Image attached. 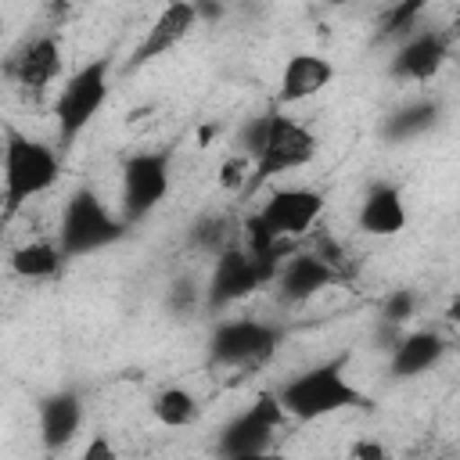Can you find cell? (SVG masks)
<instances>
[{
  "label": "cell",
  "mask_w": 460,
  "mask_h": 460,
  "mask_svg": "<svg viewBox=\"0 0 460 460\" xmlns=\"http://www.w3.org/2000/svg\"><path fill=\"white\" fill-rule=\"evenodd\" d=\"M277 399L284 406V413L291 420H323L334 413H349V410H370V399L349 381L345 374V356L305 367L302 374L288 377L277 388Z\"/></svg>",
  "instance_id": "1"
},
{
  "label": "cell",
  "mask_w": 460,
  "mask_h": 460,
  "mask_svg": "<svg viewBox=\"0 0 460 460\" xmlns=\"http://www.w3.org/2000/svg\"><path fill=\"white\" fill-rule=\"evenodd\" d=\"M58 176H61V155L50 144L14 126L4 129V216L7 219L32 198L47 194L58 183Z\"/></svg>",
  "instance_id": "2"
},
{
  "label": "cell",
  "mask_w": 460,
  "mask_h": 460,
  "mask_svg": "<svg viewBox=\"0 0 460 460\" xmlns=\"http://www.w3.org/2000/svg\"><path fill=\"white\" fill-rule=\"evenodd\" d=\"M129 230V223L122 219V212H111L108 201L93 190V187H79L68 194L61 219H58V244L68 259H83L93 255L115 241H122Z\"/></svg>",
  "instance_id": "3"
},
{
  "label": "cell",
  "mask_w": 460,
  "mask_h": 460,
  "mask_svg": "<svg viewBox=\"0 0 460 460\" xmlns=\"http://www.w3.org/2000/svg\"><path fill=\"white\" fill-rule=\"evenodd\" d=\"M316 151H320V140H316L295 115H284L280 108L266 111L262 140H259V151H255V158H252V176H248L244 194L259 190V187L270 183L273 176L305 169V165L316 158Z\"/></svg>",
  "instance_id": "4"
},
{
  "label": "cell",
  "mask_w": 460,
  "mask_h": 460,
  "mask_svg": "<svg viewBox=\"0 0 460 460\" xmlns=\"http://www.w3.org/2000/svg\"><path fill=\"white\" fill-rule=\"evenodd\" d=\"M111 90V61L108 58H93L86 65H79L58 90L54 97V126H58V140L61 147H72L75 137L97 119V111L104 108Z\"/></svg>",
  "instance_id": "5"
},
{
  "label": "cell",
  "mask_w": 460,
  "mask_h": 460,
  "mask_svg": "<svg viewBox=\"0 0 460 460\" xmlns=\"http://www.w3.org/2000/svg\"><path fill=\"white\" fill-rule=\"evenodd\" d=\"M277 270H280L277 259H262V255L248 252L244 244H226V248L216 255L212 277H208V284H205V302H208V309H226V305L244 302V298L255 295L259 288L273 284Z\"/></svg>",
  "instance_id": "6"
},
{
  "label": "cell",
  "mask_w": 460,
  "mask_h": 460,
  "mask_svg": "<svg viewBox=\"0 0 460 460\" xmlns=\"http://www.w3.org/2000/svg\"><path fill=\"white\" fill-rule=\"evenodd\" d=\"M280 349V327L266 320H219L208 334V363L223 370L266 367Z\"/></svg>",
  "instance_id": "7"
},
{
  "label": "cell",
  "mask_w": 460,
  "mask_h": 460,
  "mask_svg": "<svg viewBox=\"0 0 460 460\" xmlns=\"http://www.w3.org/2000/svg\"><path fill=\"white\" fill-rule=\"evenodd\" d=\"M172 183V155L169 151H137L122 162V190H119V212L122 219L144 223L169 194Z\"/></svg>",
  "instance_id": "8"
},
{
  "label": "cell",
  "mask_w": 460,
  "mask_h": 460,
  "mask_svg": "<svg viewBox=\"0 0 460 460\" xmlns=\"http://www.w3.org/2000/svg\"><path fill=\"white\" fill-rule=\"evenodd\" d=\"M288 420L277 392H262L259 399H252V406H244L241 413H234L219 435H216V453L223 460L234 456H248V453H270L273 438L280 431V424Z\"/></svg>",
  "instance_id": "9"
},
{
  "label": "cell",
  "mask_w": 460,
  "mask_h": 460,
  "mask_svg": "<svg viewBox=\"0 0 460 460\" xmlns=\"http://www.w3.org/2000/svg\"><path fill=\"white\" fill-rule=\"evenodd\" d=\"M334 280H338V270L320 252H291L280 262L273 288L288 305H302V302L316 298L323 288H331Z\"/></svg>",
  "instance_id": "10"
},
{
  "label": "cell",
  "mask_w": 460,
  "mask_h": 460,
  "mask_svg": "<svg viewBox=\"0 0 460 460\" xmlns=\"http://www.w3.org/2000/svg\"><path fill=\"white\" fill-rule=\"evenodd\" d=\"M446 58H449V40L438 29H417L399 43L388 72L402 83H428L442 72Z\"/></svg>",
  "instance_id": "11"
},
{
  "label": "cell",
  "mask_w": 460,
  "mask_h": 460,
  "mask_svg": "<svg viewBox=\"0 0 460 460\" xmlns=\"http://www.w3.org/2000/svg\"><path fill=\"white\" fill-rule=\"evenodd\" d=\"M198 18H201V7H194V4H183V0L165 4L155 14V22L144 29L140 43L133 47V65H147V61L176 50L190 36V29L198 25Z\"/></svg>",
  "instance_id": "12"
},
{
  "label": "cell",
  "mask_w": 460,
  "mask_h": 460,
  "mask_svg": "<svg viewBox=\"0 0 460 460\" xmlns=\"http://www.w3.org/2000/svg\"><path fill=\"white\" fill-rule=\"evenodd\" d=\"M65 54H61V40L58 36H32L29 43H22V50L7 61V75L22 86V90H47L58 75H61Z\"/></svg>",
  "instance_id": "13"
},
{
  "label": "cell",
  "mask_w": 460,
  "mask_h": 460,
  "mask_svg": "<svg viewBox=\"0 0 460 460\" xmlns=\"http://www.w3.org/2000/svg\"><path fill=\"white\" fill-rule=\"evenodd\" d=\"M334 83V65L323 58V54H313V50H298L284 61L280 68V83H277V108H291V104H302L316 93H323L327 86Z\"/></svg>",
  "instance_id": "14"
},
{
  "label": "cell",
  "mask_w": 460,
  "mask_h": 460,
  "mask_svg": "<svg viewBox=\"0 0 460 460\" xmlns=\"http://www.w3.org/2000/svg\"><path fill=\"white\" fill-rule=\"evenodd\" d=\"M359 230L370 237H395L406 230V201L395 183H374L359 201Z\"/></svg>",
  "instance_id": "15"
},
{
  "label": "cell",
  "mask_w": 460,
  "mask_h": 460,
  "mask_svg": "<svg viewBox=\"0 0 460 460\" xmlns=\"http://www.w3.org/2000/svg\"><path fill=\"white\" fill-rule=\"evenodd\" d=\"M83 428V399L79 392H50L40 399V442L47 449H65L68 442H75Z\"/></svg>",
  "instance_id": "16"
},
{
  "label": "cell",
  "mask_w": 460,
  "mask_h": 460,
  "mask_svg": "<svg viewBox=\"0 0 460 460\" xmlns=\"http://www.w3.org/2000/svg\"><path fill=\"white\" fill-rule=\"evenodd\" d=\"M442 356H446V341L435 331H406L392 345L388 370H392V377L410 381V377H420V374L435 370L442 363Z\"/></svg>",
  "instance_id": "17"
},
{
  "label": "cell",
  "mask_w": 460,
  "mask_h": 460,
  "mask_svg": "<svg viewBox=\"0 0 460 460\" xmlns=\"http://www.w3.org/2000/svg\"><path fill=\"white\" fill-rule=\"evenodd\" d=\"M65 262H68V255L61 252V244L47 241V237L25 241L11 252V273L22 280H54V277H61Z\"/></svg>",
  "instance_id": "18"
},
{
  "label": "cell",
  "mask_w": 460,
  "mask_h": 460,
  "mask_svg": "<svg viewBox=\"0 0 460 460\" xmlns=\"http://www.w3.org/2000/svg\"><path fill=\"white\" fill-rule=\"evenodd\" d=\"M151 413H155V420H158L162 428L180 431V428H190V424L198 420V399H194L190 388L169 385V388H162V392L155 395Z\"/></svg>",
  "instance_id": "19"
},
{
  "label": "cell",
  "mask_w": 460,
  "mask_h": 460,
  "mask_svg": "<svg viewBox=\"0 0 460 460\" xmlns=\"http://www.w3.org/2000/svg\"><path fill=\"white\" fill-rule=\"evenodd\" d=\"M435 122H438V104L417 101V104H406V108H399V111L388 115L385 137H388V140H406V137H417V133L431 129Z\"/></svg>",
  "instance_id": "20"
},
{
  "label": "cell",
  "mask_w": 460,
  "mask_h": 460,
  "mask_svg": "<svg viewBox=\"0 0 460 460\" xmlns=\"http://www.w3.org/2000/svg\"><path fill=\"white\" fill-rule=\"evenodd\" d=\"M413 309H417V295H413L410 288H399V291H392V295L385 298V305H381V320H385L388 331L402 334V323L413 316Z\"/></svg>",
  "instance_id": "21"
},
{
  "label": "cell",
  "mask_w": 460,
  "mask_h": 460,
  "mask_svg": "<svg viewBox=\"0 0 460 460\" xmlns=\"http://www.w3.org/2000/svg\"><path fill=\"white\" fill-rule=\"evenodd\" d=\"M248 176H252V162H248L244 155H230V158L219 162V187H223V190L244 194Z\"/></svg>",
  "instance_id": "22"
},
{
  "label": "cell",
  "mask_w": 460,
  "mask_h": 460,
  "mask_svg": "<svg viewBox=\"0 0 460 460\" xmlns=\"http://www.w3.org/2000/svg\"><path fill=\"white\" fill-rule=\"evenodd\" d=\"M420 11H424L420 4L392 7V11H388V18H385V25H381V32H385V36H392V32H406V29H410V22H413V18L420 14Z\"/></svg>",
  "instance_id": "23"
},
{
  "label": "cell",
  "mask_w": 460,
  "mask_h": 460,
  "mask_svg": "<svg viewBox=\"0 0 460 460\" xmlns=\"http://www.w3.org/2000/svg\"><path fill=\"white\" fill-rule=\"evenodd\" d=\"M79 460H119V453H115V446H111V438H108L104 431H93V435L86 438Z\"/></svg>",
  "instance_id": "24"
},
{
  "label": "cell",
  "mask_w": 460,
  "mask_h": 460,
  "mask_svg": "<svg viewBox=\"0 0 460 460\" xmlns=\"http://www.w3.org/2000/svg\"><path fill=\"white\" fill-rule=\"evenodd\" d=\"M352 460H388V449L377 438H359L352 446Z\"/></svg>",
  "instance_id": "25"
},
{
  "label": "cell",
  "mask_w": 460,
  "mask_h": 460,
  "mask_svg": "<svg viewBox=\"0 0 460 460\" xmlns=\"http://www.w3.org/2000/svg\"><path fill=\"white\" fill-rule=\"evenodd\" d=\"M446 320H449V323H456V327H460V291H456V295H453V302H449V309H446Z\"/></svg>",
  "instance_id": "26"
},
{
  "label": "cell",
  "mask_w": 460,
  "mask_h": 460,
  "mask_svg": "<svg viewBox=\"0 0 460 460\" xmlns=\"http://www.w3.org/2000/svg\"><path fill=\"white\" fill-rule=\"evenodd\" d=\"M234 460H284V456L270 449V453H248V456H234Z\"/></svg>",
  "instance_id": "27"
}]
</instances>
